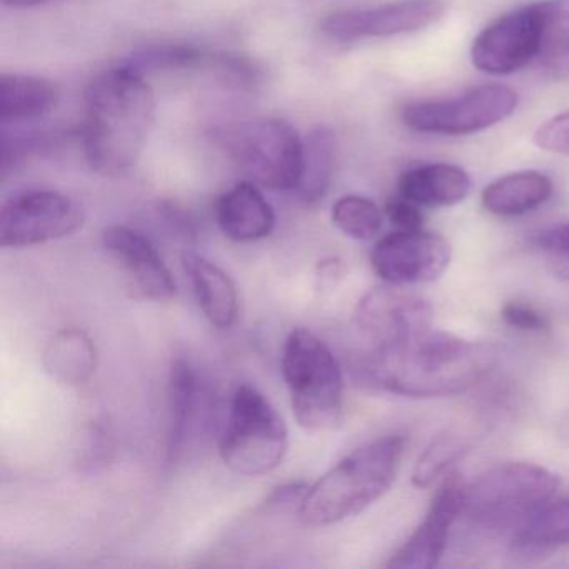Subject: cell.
I'll return each mask as SVG.
<instances>
[{
    "instance_id": "obj_33",
    "label": "cell",
    "mask_w": 569,
    "mask_h": 569,
    "mask_svg": "<svg viewBox=\"0 0 569 569\" xmlns=\"http://www.w3.org/2000/svg\"><path fill=\"white\" fill-rule=\"evenodd\" d=\"M2 2H4V6H8V8L26 9L49 4V2H54V0H2Z\"/></svg>"
},
{
    "instance_id": "obj_24",
    "label": "cell",
    "mask_w": 569,
    "mask_h": 569,
    "mask_svg": "<svg viewBox=\"0 0 569 569\" xmlns=\"http://www.w3.org/2000/svg\"><path fill=\"white\" fill-rule=\"evenodd\" d=\"M521 551H546L569 546V499L546 502L512 535Z\"/></svg>"
},
{
    "instance_id": "obj_28",
    "label": "cell",
    "mask_w": 569,
    "mask_h": 569,
    "mask_svg": "<svg viewBox=\"0 0 569 569\" xmlns=\"http://www.w3.org/2000/svg\"><path fill=\"white\" fill-rule=\"evenodd\" d=\"M536 246L548 256L552 274L569 279V222L546 229L536 236Z\"/></svg>"
},
{
    "instance_id": "obj_27",
    "label": "cell",
    "mask_w": 569,
    "mask_h": 569,
    "mask_svg": "<svg viewBox=\"0 0 569 569\" xmlns=\"http://www.w3.org/2000/svg\"><path fill=\"white\" fill-rule=\"evenodd\" d=\"M336 228L356 241H371L382 228V214L378 206L362 196H345L332 206Z\"/></svg>"
},
{
    "instance_id": "obj_25",
    "label": "cell",
    "mask_w": 569,
    "mask_h": 569,
    "mask_svg": "<svg viewBox=\"0 0 569 569\" xmlns=\"http://www.w3.org/2000/svg\"><path fill=\"white\" fill-rule=\"evenodd\" d=\"M469 449L468 439L459 432L448 431L432 439L431 445L422 452L412 471V485L416 488H429L466 455Z\"/></svg>"
},
{
    "instance_id": "obj_19",
    "label": "cell",
    "mask_w": 569,
    "mask_h": 569,
    "mask_svg": "<svg viewBox=\"0 0 569 569\" xmlns=\"http://www.w3.org/2000/svg\"><path fill=\"white\" fill-rule=\"evenodd\" d=\"M469 191L468 172L448 162L416 166L399 178V194L419 208H449L465 201Z\"/></svg>"
},
{
    "instance_id": "obj_13",
    "label": "cell",
    "mask_w": 569,
    "mask_h": 569,
    "mask_svg": "<svg viewBox=\"0 0 569 569\" xmlns=\"http://www.w3.org/2000/svg\"><path fill=\"white\" fill-rule=\"evenodd\" d=\"M356 328L368 348L395 345L432 328V308L398 286L368 292L356 311Z\"/></svg>"
},
{
    "instance_id": "obj_26",
    "label": "cell",
    "mask_w": 569,
    "mask_h": 569,
    "mask_svg": "<svg viewBox=\"0 0 569 569\" xmlns=\"http://www.w3.org/2000/svg\"><path fill=\"white\" fill-rule=\"evenodd\" d=\"M212 56L189 44H154L134 52L124 66L144 76L146 72L178 71L211 64Z\"/></svg>"
},
{
    "instance_id": "obj_23",
    "label": "cell",
    "mask_w": 569,
    "mask_h": 569,
    "mask_svg": "<svg viewBox=\"0 0 569 569\" xmlns=\"http://www.w3.org/2000/svg\"><path fill=\"white\" fill-rule=\"evenodd\" d=\"M336 164V138L319 126L305 139V164L296 194L305 204H318L328 194Z\"/></svg>"
},
{
    "instance_id": "obj_3",
    "label": "cell",
    "mask_w": 569,
    "mask_h": 569,
    "mask_svg": "<svg viewBox=\"0 0 569 569\" xmlns=\"http://www.w3.org/2000/svg\"><path fill=\"white\" fill-rule=\"evenodd\" d=\"M405 451L406 439L399 435L355 449L309 486L299 518L305 525L322 528L365 511L391 489Z\"/></svg>"
},
{
    "instance_id": "obj_9",
    "label": "cell",
    "mask_w": 569,
    "mask_h": 569,
    "mask_svg": "<svg viewBox=\"0 0 569 569\" xmlns=\"http://www.w3.org/2000/svg\"><path fill=\"white\" fill-rule=\"evenodd\" d=\"M518 108V94L501 84L471 89L458 98L422 101L406 106L401 119L406 128L422 134H476L508 119Z\"/></svg>"
},
{
    "instance_id": "obj_15",
    "label": "cell",
    "mask_w": 569,
    "mask_h": 569,
    "mask_svg": "<svg viewBox=\"0 0 569 569\" xmlns=\"http://www.w3.org/2000/svg\"><path fill=\"white\" fill-rule=\"evenodd\" d=\"M102 246L121 266L136 295L168 301L178 295L174 276L151 241L136 229L111 226L102 232Z\"/></svg>"
},
{
    "instance_id": "obj_32",
    "label": "cell",
    "mask_w": 569,
    "mask_h": 569,
    "mask_svg": "<svg viewBox=\"0 0 569 569\" xmlns=\"http://www.w3.org/2000/svg\"><path fill=\"white\" fill-rule=\"evenodd\" d=\"M308 488L309 485H305V482H291V485L281 486V488L272 491L264 506L268 509H272V511H279V509L284 511V509L292 508H298L299 511Z\"/></svg>"
},
{
    "instance_id": "obj_21",
    "label": "cell",
    "mask_w": 569,
    "mask_h": 569,
    "mask_svg": "<svg viewBox=\"0 0 569 569\" xmlns=\"http://www.w3.org/2000/svg\"><path fill=\"white\" fill-rule=\"evenodd\" d=\"M552 196V182L538 171H519L502 176L482 191L486 211L501 218H516L535 211Z\"/></svg>"
},
{
    "instance_id": "obj_5",
    "label": "cell",
    "mask_w": 569,
    "mask_h": 569,
    "mask_svg": "<svg viewBox=\"0 0 569 569\" xmlns=\"http://www.w3.org/2000/svg\"><path fill=\"white\" fill-rule=\"evenodd\" d=\"M282 376L301 428L329 431L345 411L341 366L325 341L309 329H292L282 349Z\"/></svg>"
},
{
    "instance_id": "obj_8",
    "label": "cell",
    "mask_w": 569,
    "mask_h": 569,
    "mask_svg": "<svg viewBox=\"0 0 569 569\" xmlns=\"http://www.w3.org/2000/svg\"><path fill=\"white\" fill-rule=\"evenodd\" d=\"M236 164L262 188L296 191L305 164V139L288 122L254 119L222 136Z\"/></svg>"
},
{
    "instance_id": "obj_10",
    "label": "cell",
    "mask_w": 569,
    "mask_h": 569,
    "mask_svg": "<svg viewBox=\"0 0 569 569\" xmlns=\"http://www.w3.org/2000/svg\"><path fill=\"white\" fill-rule=\"evenodd\" d=\"M84 224L81 206L59 191L22 192L0 209V246L29 248L74 234Z\"/></svg>"
},
{
    "instance_id": "obj_6",
    "label": "cell",
    "mask_w": 569,
    "mask_h": 569,
    "mask_svg": "<svg viewBox=\"0 0 569 569\" xmlns=\"http://www.w3.org/2000/svg\"><path fill=\"white\" fill-rule=\"evenodd\" d=\"M288 448V428L274 406L252 386H239L219 439L224 465L242 476L268 475L282 465Z\"/></svg>"
},
{
    "instance_id": "obj_22",
    "label": "cell",
    "mask_w": 569,
    "mask_h": 569,
    "mask_svg": "<svg viewBox=\"0 0 569 569\" xmlns=\"http://www.w3.org/2000/svg\"><path fill=\"white\" fill-rule=\"evenodd\" d=\"M59 91L51 81L24 74L0 76V121H34L54 111Z\"/></svg>"
},
{
    "instance_id": "obj_29",
    "label": "cell",
    "mask_w": 569,
    "mask_h": 569,
    "mask_svg": "<svg viewBox=\"0 0 569 569\" xmlns=\"http://www.w3.org/2000/svg\"><path fill=\"white\" fill-rule=\"evenodd\" d=\"M535 142L542 151L569 156V111L561 112L539 126Z\"/></svg>"
},
{
    "instance_id": "obj_1",
    "label": "cell",
    "mask_w": 569,
    "mask_h": 569,
    "mask_svg": "<svg viewBox=\"0 0 569 569\" xmlns=\"http://www.w3.org/2000/svg\"><path fill=\"white\" fill-rule=\"evenodd\" d=\"M496 359L491 345L431 328L395 345L366 348L358 356V371L369 385L391 395L442 398L478 385Z\"/></svg>"
},
{
    "instance_id": "obj_12",
    "label": "cell",
    "mask_w": 569,
    "mask_h": 569,
    "mask_svg": "<svg viewBox=\"0 0 569 569\" xmlns=\"http://www.w3.org/2000/svg\"><path fill=\"white\" fill-rule=\"evenodd\" d=\"M445 14L441 0H398L376 8L336 12L322 21V34L332 41L392 38L436 24Z\"/></svg>"
},
{
    "instance_id": "obj_14",
    "label": "cell",
    "mask_w": 569,
    "mask_h": 569,
    "mask_svg": "<svg viewBox=\"0 0 569 569\" xmlns=\"http://www.w3.org/2000/svg\"><path fill=\"white\" fill-rule=\"evenodd\" d=\"M465 486L466 482L458 476H446L429 506L428 515L405 546L392 556L388 568L431 569L438 566L448 546L449 531L461 518Z\"/></svg>"
},
{
    "instance_id": "obj_18",
    "label": "cell",
    "mask_w": 569,
    "mask_h": 569,
    "mask_svg": "<svg viewBox=\"0 0 569 569\" xmlns=\"http://www.w3.org/2000/svg\"><path fill=\"white\" fill-rule=\"evenodd\" d=\"M204 388L191 362L178 359L169 376V459L176 461L184 452L204 408Z\"/></svg>"
},
{
    "instance_id": "obj_17",
    "label": "cell",
    "mask_w": 569,
    "mask_h": 569,
    "mask_svg": "<svg viewBox=\"0 0 569 569\" xmlns=\"http://www.w3.org/2000/svg\"><path fill=\"white\" fill-rule=\"evenodd\" d=\"M182 266L209 322L219 329L232 328L239 318V298L228 272L198 252H186Z\"/></svg>"
},
{
    "instance_id": "obj_16",
    "label": "cell",
    "mask_w": 569,
    "mask_h": 569,
    "mask_svg": "<svg viewBox=\"0 0 569 569\" xmlns=\"http://www.w3.org/2000/svg\"><path fill=\"white\" fill-rule=\"evenodd\" d=\"M216 219L222 234L236 242L261 241L276 226L274 209L251 182H239L218 199Z\"/></svg>"
},
{
    "instance_id": "obj_20",
    "label": "cell",
    "mask_w": 569,
    "mask_h": 569,
    "mask_svg": "<svg viewBox=\"0 0 569 569\" xmlns=\"http://www.w3.org/2000/svg\"><path fill=\"white\" fill-rule=\"evenodd\" d=\"M46 372L66 386H81L98 368V349L81 329H61L49 339L42 356Z\"/></svg>"
},
{
    "instance_id": "obj_4",
    "label": "cell",
    "mask_w": 569,
    "mask_h": 569,
    "mask_svg": "<svg viewBox=\"0 0 569 569\" xmlns=\"http://www.w3.org/2000/svg\"><path fill=\"white\" fill-rule=\"evenodd\" d=\"M561 479L531 462L492 466L465 486L461 516L488 531H511L551 501Z\"/></svg>"
},
{
    "instance_id": "obj_7",
    "label": "cell",
    "mask_w": 569,
    "mask_h": 569,
    "mask_svg": "<svg viewBox=\"0 0 569 569\" xmlns=\"http://www.w3.org/2000/svg\"><path fill=\"white\" fill-rule=\"evenodd\" d=\"M565 24L561 0H538L515 9L476 36L471 46L472 66L489 76L521 71L538 58L549 31Z\"/></svg>"
},
{
    "instance_id": "obj_11",
    "label": "cell",
    "mask_w": 569,
    "mask_h": 569,
    "mask_svg": "<svg viewBox=\"0 0 569 569\" xmlns=\"http://www.w3.org/2000/svg\"><path fill=\"white\" fill-rule=\"evenodd\" d=\"M451 262V246L442 236L422 229L392 232L371 252L376 274L389 286L428 284L445 274Z\"/></svg>"
},
{
    "instance_id": "obj_2",
    "label": "cell",
    "mask_w": 569,
    "mask_h": 569,
    "mask_svg": "<svg viewBox=\"0 0 569 569\" xmlns=\"http://www.w3.org/2000/svg\"><path fill=\"white\" fill-rule=\"evenodd\" d=\"M82 146L102 176L128 172L138 162L156 118V99L144 76L128 66L96 76L86 89Z\"/></svg>"
},
{
    "instance_id": "obj_30",
    "label": "cell",
    "mask_w": 569,
    "mask_h": 569,
    "mask_svg": "<svg viewBox=\"0 0 569 569\" xmlns=\"http://www.w3.org/2000/svg\"><path fill=\"white\" fill-rule=\"evenodd\" d=\"M502 321L518 331L541 332L549 328L548 318L532 306L521 305V302H509L502 308Z\"/></svg>"
},
{
    "instance_id": "obj_31",
    "label": "cell",
    "mask_w": 569,
    "mask_h": 569,
    "mask_svg": "<svg viewBox=\"0 0 569 569\" xmlns=\"http://www.w3.org/2000/svg\"><path fill=\"white\" fill-rule=\"evenodd\" d=\"M386 216L396 228L402 229V231L421 229L422 226V214L419 211V206L409 201V199L402 198L401 194L386 202Z\"/></svg>"
}]
</instances>
